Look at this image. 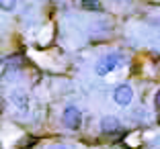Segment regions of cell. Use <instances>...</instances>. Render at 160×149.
I'll return each mask as SVG.
<instances>
[{"label": "cell", "instance_id": "6da1fadb", "mask_svg": "<svg viewBox=\"0 0 160 149\" xmlns=\"http://www.w3.org/2000/svg\"><path fill=\"white\" fill-rule=\"evenodd\" d=\"M123 63H125V55H123L121 51H109L97 61L94 74L97 76H107V74H111V72L119 70Z\"/></svg>", "mask_w": 160, "mask_h": 149}, {"label": "cell", "instance_id": "7a4b0ae2", "mask_svg": "<svg viewBox=\"0 0 160 149\" xmlns=\"http://www.w3.org/2000/svg\"><path fill=\"white\" fill-rule=\"evenodd\" d=\"M62 123H64L66 129L78 131L82 127V112H80V108L74 106V104L64 106V110H62Z\"/></svg>", "mask_w": 160, "mask_h": 149}, {"label": "cell", "instance_id": "3957f363", "mask_svg": "<svg viewBox=\"0 0 160 149\" xmlns=\"http://www.w3.org/2000/svg\"><path fill=\"white\" fill-rule=\"evenodd\" d=\"M113 102L117 104V106H129V104L133 102V88L129 84H117L113 88Z\"/></svg>", "mask_w": 160, "mask_h": 149}, {"label": "cell", "instance_id": "277c9868", "mask_svg": "<svg viewBox=\"0 0 160 149\" xmlns=\"http://www.w3.org/2000/svg\"><path fill=\"white\" fill-rule=\"evenodd\" d=\"M10 104H12L17 110H21L23 114H27L29 108H31V98H29V94L25 92V90L14 88L12 92H10Z\"/></svg>", "mask_w": 160, "mask_h": 149}, {"label": "cell", "instance_id": "5b68a950", "mask_svg": "<svg viewBox=\"0 0 160 149\" xmlns=\"http://www.w3.org/2000/svg\"><path fill=\"white\" fill-rule=\"evenodd\" d=\"M99 127H101V131H103L105 135H115V133L121 131V121H119L117 117H113V114H105V117L101 119Z\"/></svg>", "mask_w": 160, "mask_h": 149}, {"label": "cell", "instance_id": "8992f818", "mask_svg": "<svg viewBox=\"0 0 160 149\" xmlns=\"http://www.w3.org/2000/svg\"><path fill=\"white\" fill-rule=\"evenodd\" d=\"M109 31H111V25L107 23V21H97V23L92 25V33H97V37H107Z\"/></svg>", "mask_w": 160, "mask_h": 149}, {"label": "cell", "instance_id": "52a82bcc", "mask_svg": "<svg viewBox=\"0 0 160 149\" xmlns=\"http://www.w3.org/2000/svg\"><path fill=\"white\" fill-rule=\"evenodd\" d=\"M17 4H19V0H0V6L4 12H12L17 8Z\"/></svg>", "mask_w": 160, "mask_h": 149}, {"label": "cell", "instance_id": "ba28073f", "mask_svg": "<svg viewBox=\"0 0 160 149\" xmlns=\"http://www.w3.org/2000/svg\"><path fill=\"white\" fill-rule=\"evenodd\" d=\"M154 106H156V108L160 110V90L156 92V96H154Z\"/></svg>", "mask_w": 160, "mask_h": 149}, {"label": "cell", "instance_id": "9c48e42d", "mask_svg": "<svg viewBox=\"0 0 160 149\" xmlns=\"http://www.w3.org/2000/svg\"><path fill=\"white\" fill-rule=\"evenodd\" d=\"M49 149H68V147H66V145H62V143H56V145H52Z\"/></svg>", "mask_w": 160, "mask_h": 149}]
</instances>
